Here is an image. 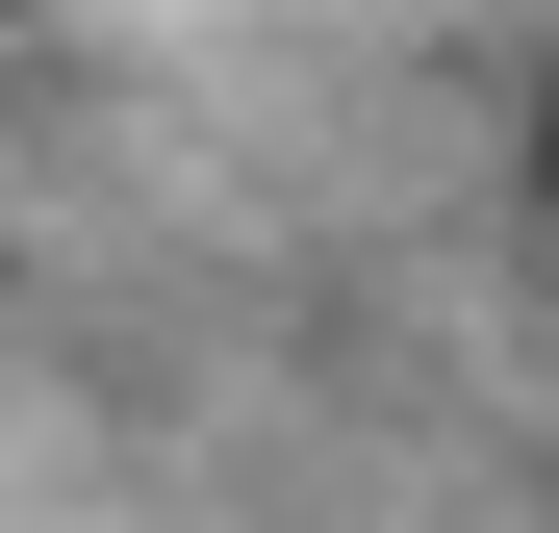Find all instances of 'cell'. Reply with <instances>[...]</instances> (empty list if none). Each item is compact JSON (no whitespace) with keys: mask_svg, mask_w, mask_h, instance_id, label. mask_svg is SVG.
<instances>
[{"mask_svg":"<svg viewBox=\"0 0 559 533\" xmlns=\"http://www.w3.org/2000/svg\"><path fill=\"white\" fill-rule=\"evenodd\" d=\"M0 26H51V0H0Z\"/></svg>","mask_w":559,"mask_h":533,"instance_id":"cell-2","label":"cell"},{"mask_svg":"<svg viewBox=\"0 0 559 533\" xmlns=\"http://www.w3.org/2000/svg\"><path fill=\"white\" fill-rule=\"evenodd\" d=\"M534 204H559V102H534Z\"/></svg>","mask_w":559,"mask_h":533,"instance_id":"cell-1","label":"cell"}]
</instances>
